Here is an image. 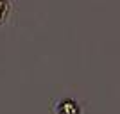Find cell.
I'll return each instance as SVG.
<instances>
[{
    "instance_id": "1",
    "label": "cell",
    "mask_w": 120,
    "mask_h": 114,
    "mask_svg": "<svg viewBox=\"0 0 120 114\" xmlns=\"http://www.w3.org/2000/svg\"><path fill=\"white\" fill-rule=\"evenodd\" d=\"M56 112L57 114H81V107L79 104L72 98H65L61 100L57 107H56Z\"/></svg>"
}]
</instances>
